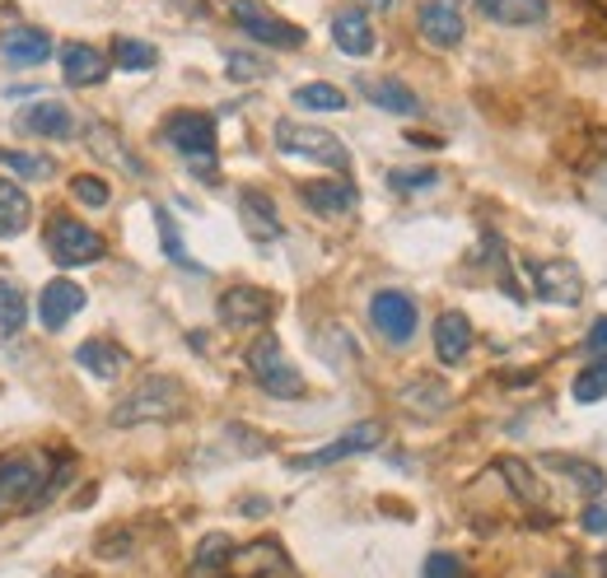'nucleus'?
<instances>
[{
    "label": "nucleus",
    "mask_w": 607,
    "mask_h": 578,
    "mask_svg": "<svg viewBox=\"0 0 607 578\" xmlns=\"http://www.w3.org/2000/svg\"><path fill=\"white\" fill-rule=\"evenodd\" d=\"M183 411V382L168 374H150L113 406V429H136V425H164Z\"/></svg>",
    "instance_id": "nucleus-1"
},
{
    "label": "nucleus",
    "mask_w": 607,
    "mask_h": 578,
    "mask_svg": "<svg viewBox=\"0 0 607 578\" xmlns=\"http://www.w3.org/2000/svg\"><path fill=\"white\" fill-rule=\"evenodd\" d=\"M243 364H248L253 382H257V388H262L267 397H276V401H300V397H304V374L285 359V350H281V341H276L271 331H262V337L248 345Z\"/></svg>",
    "instance_id": "nucleus-2"
},
{
    "label": "nucleus",
    "mask_w": 607,
    "mask_h": 578,
    "mask_svg": "<svg viewBox=\"0 0 607 578\" xmlns=\"http://www.w3.org/2000/svg\"><path fill=\"white\" fill-rule=\"evenodd\" d=\"M271 135H276V150H281V154H300V160L327 164V168H337V173L351 168V150H346L341 140L332 131H323V127H308V121L281 117Z\"/></svg>",
    "instance_id": "nucleus-3"
},
{
    "label": "nucleus",
    "mask_w": 607,
    "mask_h": 578,
    "mask_svg": "<svg viewBox=\"0 0 607 578\" xmlns=\"http://www.w3.org/2000/svg\"><path fill=\"white\" fill-rule=\"evenodd\" d=\"M47 499V458L43 452H14L0 462V509H38Z\"/></svg>",
    "instance_id": "nucleus-4"
},
{
    "label": "nucleus",
    "mask_w": 607,
    "mask_h": 578,
    "mask_svg": "<svg viewBox=\"0 0 607 578\" xmlns=\"http://www.w3.org/2000/svg\"><path fill=\"white\" fill-rule=\"evenodd\" d=\"M43 243H47V252H51V261H57V267H90V261L103 257V238L90 229V224H80L71 215L51 220L47 234H43Z\"/></svg>",
    "instance_id": "nucleus-5"
},
{
    "label": "nucleus",
    "mask_w": 607,
    "mask_h": 578,
    "mask_svg": "<svg viewBox=\"0 0 607 578\" xmlns=\"http://www.w3.org/2000/svg\"><path fill=\"white\" fill-rule=\"evenodd\" d=\"M234 20L238 28L248 33L253 43H262V47H281V51H294V47H304V28L300 24H290L281 20V14H271L262 0H234Z\"/></svg>",
    "instance_id": "nucleus-6"
},
{
    "label": "nucleus",
    "mask_w": 607,
    "mask_h": 578,
    "mask_svg": "<svg viewBox=\"0 0 607 578\" xmlns=\"http://www.w3.org/2000/svg\"><path fill=\"white\" fill-rule=\"evenodd\" d=\"M164 140L173 150H183L187 160H215V117L211 113H197V108H178L164 117Z\"/></svg>",
    "instance_id": "nucleus-7"
},
{
    "label": "nucleus",
    "mask_w": 607,
    "mask_h": 578,
    "mask_svg": "<svg viewBox=\"0 0 607 578\" xmlns=\"http://www.w3.org/2000/svg\"><path fill=\"white\" fill-rule=\"evenodd\" d=\"M370 322H374V331L388 345H407L416 337V327H421V312H416L411 294H402V290H378L374 299H370Z\"/></svg>",
    "instance_id": "nucleus-8"
},
{
    "label": "nucleus",
    "mask_w": 607,
    "mask_h": 578,
    "mask_svg": "<svg viewBox=\"0 0 607 578\" xmlns=\"http://www.w3.org/2000/svg\"><path fill=\"white\" fill-rule=\"evenodd\" d=\"M378 439H384V425H378V420H364V425H351V429H346L341 439L323 444V448H314V452H300V458H290V471H323V467H332V462L355 458V452L378 448Z\"/></svg>",
    "instance_id": "nucleus-9"
},
{
    "label": "nucleus",
    "mask_w": 607,
    "mask_h": 578,
    "mask_svg": "<svg viewBox=\"0 0 607 578\" xmlns=\"http://www.w3.org/2000/svg\"><path fill=\"white\" fill-rule=\"evenodd\" d=\"M533 290L542 304H557V308H575L584 299V275L575 261L565 257H551V261H533Z\"/></svg>",
    "instance_id": "nucleus-10"
},
{
    "label": "nucleus",
    "mask_w": 607,
    "mask_h": 578,
    "mask_svg": "<svg viewBox=\"0 0 607 578\" xmlns=\"http://www.w3.org/2000/svg\"><path fill=\"white\" fill-rule=\"evenodd\" d=\"M271 312H276V294H267L262 285H230L220 294V322L234 331L267 327Z\"/></svg>",
    "instance_id": "nucleus-11"
},
{
    "label": "nucleus",
    "mask_w": 607,
    "mask_h": 578,
    "mask_svg": "<svg viewBox=\"0 0 607 578\" xmlns=\"http://www.w3.org/2000/svg\"><path fill=\"white\" fill-rule=\"evenodd\" d=\"M416 28H421V38L430 47H458L463 43V33H467V20H463V5L458 0H425L421 14H416Z\"/></svg>",
    "instance_id": "nucleus-12"
},
{
    "label": "nucleus",
    "mask_w": 607,
    "mask_h": 578,
    "mask_svg": "<svg viewBox=\"0 0 607 578\" xmlns=\"http://www.w3.org/2000/svg\"><path fill=\"white\" fill-rule=\"evenodd\" d=\"M290 559H285V546L276 536H262V541H248V546H234V559H230V578H276L285 574Z\"/></svg>",
    "instance_id": "nucleus-13"
},
{
    "label": "nucleus",
    "mask_w": 607,
    "mask_h": 578,
    "mask_svg": "<svg viewBox=\"0 0 607 578\" xmlns=\"http://www.w3.org/2000/svg\"><path fill=\"white\" fill-rule=\"evenodd\" d=\"M238 220H243V229H248L253 243H276L285 234L281 210H276V201L267 197L262 187H243L238 191Z\"/></svg>",
    "instance_id": "nucleus-14"
},
{
    "label": "nucleus",
    "mask_w": 607,
    "mask_h": 578,
    "mask_svg": "<svg viewBox=\"0 0 607 578\" xmlns=\"http://www.w3.org/2000/svg\"><path fill=\"white\" fill-rule=\"evenodd\" d=\"M113 57H103L94 43H66L61 47V75L71 90H94V84L108 80Z\"/></svg>",
    "instance_id": "nucleus-15"
},
{
    "label": "nucleus",
    "mask_w": 607,
    "mask_h": 578,
    "mask_svg": "<svg viewBox=\"0 0 607 578\" xmlns=\"http://www.w3.org/2000/svg\"><path fill=\"white\" fill-rule=\"evenodd\" d=\"M80 308H84V290L75 285V280H66V275L51 280V285H43V294H38V322L47 331H61Z\"/></svg>",
    "instance_id": "nucleus-16"
},
{
    "label": "nucleus",
    "mask_w": 607,
    "mask_h": 578,
    "mask_svg": "<svg viewBox=\"0 0 607 578\" xmlns=\"http://www.w3.org/2000/svg\"><path fill=\"white\" fill-rule=\"evenodd\" d=\"M300 197H304V205L314 210V215L337 220V215H351L355 201H360V191L346 178H318V182H304Z\"/></svg>",
    "instance_id": "nucleus-17"
},
{
    "label": "nucleus",
    "mask_w": 607,
    "mask_h": 578,
    "mask_svg": "<svg viewBox=\"0 0 607 578\" xmlns=\"http://www.w3.org/2000/svg\"><path fill=\"white\" fill-rule=\"evenodd\" d=\"M0 51H5V61H14V66H43L51 57V33L33 28V24H14L0 33Z\"/></svg>",
    "instance_id": "nucleus-18"
},
{
    "label": "nucleus",
    "mask_w": 607,
    "mask_h": 578,
    "mask_svg": "<svg viewBox=\"0 0 607 578\" xmlns=\"http://www.w3.org/2000/svg\"><path fill=\"white\" fill-rule=\"evenodd\" d=\"M477 10L500 28H533L547 20V0H477Z\"/></svg>",
    "instance_id": "nucleus-19"
},
{
    "label": "nucleus",
    "mask_w": 607,
    "mask_h": 578,
    "mask_svg": "<svg viewBox=\"0 0 607 578\" xmlns=\"http://www.w3.org/2000/svg\"><path fill=\"white\" fill-rule=\"evenodd\" d=\"M24 131L33 135H51V140H71L75 135V117L61 98H38L33 108L24 113Z\"/></svg>",
    "instance_id": "nucleus-20"
},
{
    "label": "nucleus",
    "mask_w": 607,
    "mask_h": 578,
    "mask_svg": "<svg viewBox=\"0 0 607 578\" xmlns=\"http://www.w3.org/2000/svg\"><path fill=\"white\" fill-rule=\"evenodd\" d=\"M75 364H80L84 374H94V378H103V382H113L121 369H127V350H121L117 341L94 337V341H84V345L75 350Z\"/></svg>",
    "instance_id": "nucleus-21"
},
{
    "label": "nucleus",
    "mask_w": 607,
    "mask_h": 578,
    "mask_svg": "<svg viewBox=\"0 0 607 578\" xmlns=\"http://www.w3.org/2000/svg\"><path fill=\"white\" fill-rule=\"evenodd\" d=\"M467 350H472V322L463 312H440L435 322V355L440 364H463Z\"/></svg>",
    "instance_id": "nucleus-22"
},
{
    "label": "nucleus",
    "mask_w": 607,
    "mask_h": 578,
    "mask_svg": "<svg viewBox=\"0 0 607 578\" xmlns=\"http://www.w3.org/2000/svg\"><path fill=\"white\" fill-rule=\"evenodd\" d=\"M360 94L384 113H397V117H421V98H416L402 80H360Z\"/></svg>",
    "instance_id": "nucleus-23"
},
{
    "label": "nucleus",
    "mask_w": 607,
    "mask_h": 578,
    "mask_svg": "<svg viewBox=\"0 0 607 578\" xmlns=\"http://www.w3.org/2000/svg\"><path fill=\"white\" fill-rule=\"evenodd\" d=\"M90 145H94V154L98 160H108V164H117L127 178H145V164L136 160V154L121 145V135L108 127V121H90Z\"/></svg>",
    "instance_id": "nucleus-24"
},
{
    "label": "nucleus",
    "mask_w": 607,
    "mask_h": 578,
    "mask_svg": "<svg viewBox=\"0 0 607 578\" xmlns=\"http://www.w3.org/2000/svg\"><path fill=\"white\" fill-rule=\"evenodd\" d=\"M332 43L346 51V57H370L374 51V28L360 10H337L332 20Z\"/></svg>",
    "instance_id": "nucleus-25"
},
{
    "label": "nucleus",
    "mask_w": 607,
    "mask_h": 578,
    "mask_svg": "<svg viewBox=\"0 0 607 578\" xmlns=\"http://www.w3.org/2000/svg\"><path fill=\"white\" fill-rule=\"evenodd\" d=\"M402 406L411 415H440V411L454 406V392H448L440 378H411L402 388Z\"/></svg>",
    "instance_id": "nucleus-26"
},
{
    "label": "nucleus",
    "mask_w": 607,
    "mask_h": 578,
    "mask_svg": "<svg viewBox=\"0 0 607 578\" xmlns=\"http://www.w3.org/2000/svg\"><path fill=\"white\" fill-rule=\"evenodd\" d=\"M33 220V201L10 178H0V238H20Z\"/></svg>",
    "instance_id": "nucleus-27"
},
{
    "label": "nucleus",
    "mask_w": 607,
    "mask_h": 578,
    "mask_svg": "<svg viewBox=\"0 0 607 578\" xmlns=\"http://www.w3.org/2000/svg\"><path fill=\"white\" fill-rule=\"evenodd\" d=\"M230 559H234V541H230V536H224V532L201 536V546H197V555H192V578L224 574V569H230Z\"/></svg>",
    "instance_id": "nucleus-28"
},
{
    "label": "nucleus",
    "mask_w": 607,
    "mask_h": 578,
    "mask_svg": "<svg viewBox=\"0 0 607 578\" xmlns=\"http://www.w3.org/2000/svg\"><path fill=\"white\" fill-rule=\"evenodd\" d=\"M294 103H300L304 113H346V98L337 84H327V80H314V84H300V90H294Z\"/></svg>",
    "instance_id": "nucleus-29"
},
{
    "label": "nucleus",
    "mask_w": 607,
    "mask_h": 578,
    "mask_svg": "<svg viewBox=\"0 0 607 578\" xmlns=\"http://www.w3.org/2000/svg\"><path fill=\"white\" fill-rule=\"evenodd\" d=\"M495 471L510 481V489H514V495L524 499V504H542V481L533 476V467H528V462H518V458H500Z\"/></svg>",
    "instance_id": "nucleus-30"
},
{
    "label": "nucleus",
    "mask_w": 607,
    "mask_h": 578,
    "mask_svg": "<svg viewBox=\"0 0 607 578\" xmlns=\"http://www.w3.org/2000/svg\"><path fill=\"white\" fill-rule=\"evenodd\" d=\"M0 168H10L14 178H28V182H43L57 173L47 154H33V150H0Z\"/></svg>",
    "instance_id": "nucleus-31"
},
{
    "label": "nucleus",
    "mask_w": 607,
    "mask_h": 578,
    "mask_svg": "<svg viewBox=\"0 0 607 578\" xmlns=\"http://www.w3.org/2000/svg\"><path fill=\"white\" fill-rule=\"evenodd\" d=\"M28 322V299H24V290L14 285V280H0V331L5 337H14Z\"/></svg>",
    "instance_id": "nucleus-32"
},
{
    "label": "nucleus",
    "mask_w": 607,
    "mask_h": 578,
    "mask_svg": "<svg viewBox=\"0 0 607 578\" xmlns=\"http://www.w3.org/2000/svg\"><path fill=\"white\" fill-rule=\"evenodd\" d=\"M607 397V355L588 359L584 369L575 374V401H584V406H594V401Z\"/></svg>",
    "instance_id": "nucleus-33"
},
{
    "label": "nucleus",
    "mask_w": 607,
    "mask_h": 578,
    "mask_svg": "<svg viewBox=\"0 0 607 578\" xmlns=\"http://www.w3.org/2000/svg\"><path fill=\"white\" fill-rule=\"evenodd\" d=\"M154 61H160L154 43H141V38H117L113 43V66H121V70H150Z\"/></svg>",
    "instance_id": "nucleus-34"
},
{
    "label": "nucleus",
    "mask_w": 607,
    "mask_h": 578,
    "mask_svg": "<svg viewBox=\"0 0 607 578\" xmlns=\"http://www.w3.org/2000/svg\"><path fill=\"white\" fill-rule=\"evenodd\" d=\"M160 238H164V252H168V261H178V267H187V271H201L192 257H187V248H183V238H178V229H173V220H168V210H160Z\"/></svg>",
    "instance_id": "nucleus-35"
},
{
    "label": "nucleus",
    "mask_w": 607,
    "mask_h": 578,
    "mask_svg": "<svg viewBox=\"0 0 607 578\" xmlns=\"http://www.w3.org/2000/svg\"><path fill=\"white\" fill-rule=\"evenodd\" d=\"M71 197L84 201V205H108L113 191L103 178H94V173H80V178H71Z\"/></svg>",
    "instance_id": "nucleus-36"
},
{
    "label": "nucleus",
    "mask_w": 607,
    "mask_h": 578,
    "mask_svg": "<svg viewBox=\"0 0 607 578\" xmlns=\"http://www.w3.org/2000/svg\"><path fill=\"white\" fill-rule=\"evenodd\" d=\"M421 578H467V569H463V559H458V555H448V551H430V555H425V565H421Z\"/></svg>",
    "instance_id": "nucleus-37"
},
{
    "label": "nucleus",
    "mask_w": 607,
    "mask_h": 578,
    "mask_svg": "<svg viewBox=\"0 0 607 578\" xmlns=\"http://www.w3.org/2000/svg\"><path fill=\"white\" fill-rule=\"evenodd\" d=\"M271 66L262 57H248V51H230V80H267Z\"/></svg>",
    "instance_id": "nucleus-38"
},
{
    "label": "nucleus",
    "mask_w": 607,
    "mask_h": 578,
    "mask_svg": "<svg viewBox=\"0 0 607 578\" xmlns=\"http://www.w3.org/2000/svg\"><path fill=\"white\" fill-rule=\"evenodd\" d=\"M388 182H393V187H402V191H416V187H435V182H440V173H430V168H397Z\"/></svg>",
    "instance_id": "nucleus-39"
},
{
    "label": "nucleus",
    "mask_w": 607,
    "mask_h": 578,
    "mask_svg": "<svg viewBox=\"0 0 607 578\" xmlns=\"http://www.w3.org/2000/svg\"><path fill=\"white\" fill-rule=\"evenodd\" d=\"M580 528L588 536H607V504H588V509L580 514Z\"/></svg>",
    "instance_id": "nucleus-40"
},
{
    "label": "nucleus",
    "mask_w": 607,
    "mask_h": 578,
    "mask_svg": "<svg viewBox=\"0 0 607 578\" xmlns=\"http://www.w3.org/2000/svg\"><path fill=\"white\" fill-rule=\"evenodd\" d=\"M588 350H594V355H607V318H598L594 327H588Z\"/></svg>",
    "instance_id": "nucleus-41"
},
{
    "label": "nucleus",
    "mask_w": 607,
    "mask_h": 578,
    "mask_svg": "<svg viewBox=\"0 0 607 578\" xmlns=\"http://www.w3.org/2000/svg\"><path fill=\"white\" fill-rule=\"evenodd\" d=\"M364 5H374V10H388V5H393V0H364Z\"/></svg>",
    "instance_id": "nucleus-42"
},
{
    "label": "nucleus",
    "mask_w": 607,
    "mask_h": 578,
    "mask_svg": "<svg viewBox=\"0 0 607 578\" xmlns=\"http://www.w3.org/2000/svg\"><path fill=\"white\" fill-rule=\"evenodd\" d=\"M598 5H603V10H607V0H598Z\"/></svg>",
    "instance_id": "nucleus-43"
}]
</instances>
